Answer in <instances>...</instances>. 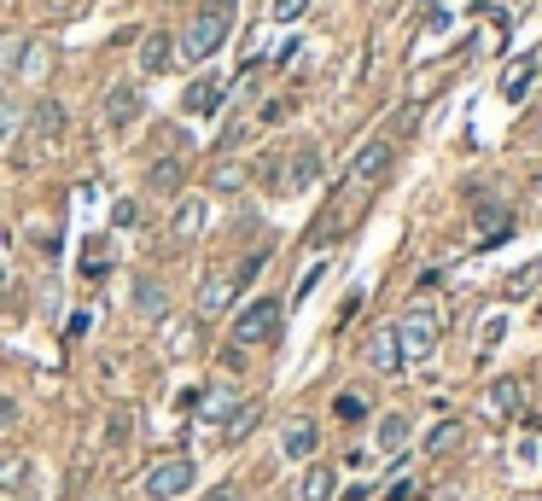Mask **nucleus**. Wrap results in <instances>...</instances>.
<instances>
[{
	"label": "nucleus",
	"instance_id": "obj_1",
	"mask_svg": "<svg viewBox=\"0 0 542 501\" xmlns=\"http://www.w3.org/2000/svg\"><path fill=\"white\" fill-rule=\"evenodd\" d=\"M234 6L239 0H199V12L187 18V35H181V59H187V65H204V59L228 41V30H234Z\"/></svg>",
	"mask_w": 542,
	"mask_h": 501
},
{
	"label": "nucleus",
	"instance_id": "obj_2",
	"mask_svg": "<svg viewBox=\"0 0 542 501\" xmlns=\"http://www.w3.org/2000/svg\"><path fill=\"white\" fill-rule=\"evenodd\" d=\"M438 338H443V321H438V309H426V303H414L403 321H397V344H403V362H426V356L438 350Z\"/></svg>",
	"mask_w": 542,
	"mask_h": 501
},
{
	"label": "nucleus",
	"instance_id": "obj_3",
	"mask_svg": "<svg viewBox=\"0 0 542 501\" xmlns=\"http://www.w3.org/2000/svg\"><path fill=\"white\" fill-rule=\"evenodd\" d=\"M391 140H368L356 158H350V175H344V199H362V193H373L385 175H391Z\"/></svg>",
	"mask_w": 542,
	"mask_h": 501
},
{
	"label": "nucleus",
	"instance_id": "obj_4",
	"mask_svg": "<svg viewBox=\"0 0 542 501\" xmlns=\"http://www.w3.org/2000/svg\"><path fill=\"white\" fill-rule=\"evenodd\" d=\"M193 478H199L193 455H170V461H158V467L146 472V496H152V501H175V496L193 490Z\"/></svg>",
	"mask_w": 542,
	"mask_h": 501
},
{
	"label": "nucleus",
	"instance_id": "obj_5",
	"mask_svg": "<svg viewBox=\"0 0 542 501\" xmlns=\"http://www.w3.org/2000/svg\"><path fill=\"white\" fill-rule=\"evenodd\" d=\"M280 327V298H257L234 315V344H269Z\"/></svg>",
	"mask_w": 542,
	"mask_h": 501
},
{
	"label": "nucleus",
	"instance_id": "obj_6",
	"mask_svg": "<svg viewBox=\"0 0 542 501\" xmlns=\"http://www.w3.org/2000/svg\"><path fill=\"white\" fill-rule=\"evenodd\" d=\"M473 222H478V245H502V239L513 234V204L478 199L473 204Z\"/></svg>",
	"mask_w": 542,
	"mask_h": 501
},
{
	"label": "nucleus",
	"instance_id": "obj_7",
	"mask_svg": "<svg viewBox=\"0 0 542 501\" xmlns=\"http://www.w3.org/2000/svg\"><path fill=\"white\" fill-rule=\"evenodd\" d=\"M484 414H490V420H519V414H525V385H519V379H496V385L484 391Z\"/></svg>",
	"mask_w": 542,
	"mask_h": 501
},
{
	"label": "nucleus",
	"instance_id": "obj_8",
	"mask_svg": "<svg viewBox=\"0 0 542 501\" xmlns=\"http://www.w3.org/2000/svg\"><path fill=\"white\" fill-rule=\"evenodd\" d=\"M59 134H65V105L41 100L30 111V146H59Z\"/></svg>",
	"mask_w": 542,
	"mask_h": 501
},
{
	"label": "nucleus",
	"instance_id": "obj_9",
	"mask_svg": "<svg viewBox=\"0 0 542 501\" xmlns=\"http://www.w3.org/2000/svg\"><path fill=\"white\" fill-rule=\"evenodd\" d=\"M368 368H373V373H397V368H403V344H397V327H373V338H368Z\"/></svg>",
	"mask_w": 542,
	"mask_h": 501
},
{
	"label": "nucleus",
	"instance_id": "obj_10",
	"mask_svg": "<svg viewBox=\"0 0 542 501\" xmlns=\"http://www.w3.org/2000/svg\"><path fill=\"white\" fill-rule=\"evenodd\" d=\"M234 303V274H222V268H210L199 280V315H222Z\"/></svg>",
	"mask_w": 542,
	"mask_h": 501
},
{
	"label": "nucleus",
	"instance_id": "obj_11",
	"mask_svg": "<svg viewBox=\"0 0 542 501\" xmlns=\"http://www.w3.org/2000/svg\"><path fill=\"white\" fill-rule=\"evenodd\" d=\"M315 443H321V426L298 414V420L286 426V437H280V455H286V461H309V455H315Z\"/></svg>",
	"mask_w": 542,
	"mask_h": 501
},
{
	"label": "nucleus",
	"instance_id": "obj_12",
	"mask_svg": "<svg viewBox=\"0 0 542 501\" xmlns=\"http://www.w3.org/2000/svg\"><path fill=\"white\" fill-rule=\"evenodd\" d=\"M315 175H321V152H315V146H298V152H292V169L280 175V187H286V193H304V187H315Z\"/></svg>",
	"mask_w": 542,
	"mask_h": 501
},
{
	"label": "nucleus",
	"instance_id": "obj_13",
	"mask_svg": "<svg viewBox=\"0 0 542 501\" xmlns=\"http://www.w3.org/2000/svg\"><path fill=\"white\" fill-rule=\"evenodd\" d=\"M146 187H152L158 199H175V193L187 187V164H181V158H158V164L146 169Z\"/></svg>",
	"mask_w": 542,
	"mask_h": 501
},
{
	"label": "nucleus",
	"instance_id": "obj_14",
	"mask_svg": "<svg viewBox=\"0 0 542 501\" xmlns=\"http://www.w3.org/2000/svg\"><path fill=\"white\" fill-rule=\"evenodd\" d=\"M135 117H140V94L129 82H117V88L105 94V123H111V129H129Z\"/></svg>",
	"mask_w": 542,
	"mask_h": 501
},
{
	"label": "nucleus",
	"instance_id": "obj_15",
	"mask_svg": "<svg viewBox=\"0 0 542 501\" xmlns=\"http://www.w3.org/2000/svg\"><path fill=\"white\" fill-rule=\"evenodd\" d=\"M135 315L140 321H164L170 315V292L158 280H135Z\"/></svg>",
	"mask_w": 542,
	"mask_h": 501
},
{
	"label": "nucleus",
	"instance_id": "obj_16",
	"mask_svg": "<svg viewBox=\"0 0 542 501\" xmlns=\"http://www.w3.org/2000/svg\"><path fill=\"white\" fill-rule=\"evenodd\" d=\"M222 94H228V88H222V82H216V76H199V82H193V88H187V94H181V105H187V111H193V117H210V111H216V105H222Z\"/></svg>",
	"mask_w": 542,
	"mask_h": 501
},
{
	"label": "nucleus",
	"instance_id": "obj_17",
	"mask_svg": "<svg viewBox=\"0 0 542 501\" xmlns=\"http://www.w3.org/2000/svg\"><path fill=\"white\" fill-rule=\"evenodd\" d=\"M199 228H204V204L199 199H181V204H175V216H170V245H187Z\"/></svg>",
	"mask_w": 542,
	"mask_h": 501
},
{
	"label": "nucleus",
	"instance_id": "obj_18",
	"mask_svg": "<svg viewBox=\"0 0 542 501\" xmlns=\"http://www.w3.org/2000/svg\"><path fill=\"white\" fill-rule=\"evenodd\" d=\"M408 437H414L408 414H385V420H379V432H373V443H379L385 455H403V449H408Z\"/></svg>",
	"mask_w": 542,
	"mask_h": 501
},
{
	"label": "nucleus",
	"instance_id": "obj_19",
	"mask_svg": "<svg viewBox=\"0 0 542 501\" xmlns=\"http://www.w3.org/2000/svg\"><path fill=\"white\" fill-rule=\"evenodd\" d=\"M170 59H175V41L164 30H152L146 41H140V70H152V76H158V70H170Z\"/></svg>",
	"mask_w": 542,
	"mask_h": 501
},
{
	"label": "nucleus",
	"instance_id": "obj_20",
	"mask_svg": "<svg viewBox=\"0 0 542 501\" xmlns=\"http://www.w3.org/2000/svg\"><path fill=\"white\" fill-rule=\"evenodd\" d=\"M531 76H537V59H531V53H525V59H513V65L502 70V94L519 105L525 94H531Z\"/></svg>",
	"mask_w": 542,
	"mask_h": 501
},
{
	"label": "nucleus",
	"instance_id": "obj_21",
	"mask_svg": "<svg viewBox=\"0 0 542 501\" xmlns=\"http://www.w3.org/2000/svg\"><path fill=\"white\" fill-rule=\"evenodd\" d=\"M257 420H263V402H239L234 414H228V426H222V437H228V443H245V437L257 432Z\"/></svg>",
	"mask_w": 542,
	"mask_h": 501
},
{
	"label": "nucleus",
	"instance_id": "obj_22",
	"mask_svg": "<svg viewBox=\"0 0 542 501\" xmlns=\"http://www.w3.org/2000/svg\"><path fill=\"white\" fill-rule=\"evenodd\" d=\"M339 496V472L333 467H309L304 472V501H333Z\"/></svg>",
	"mask_w": 542,
	"mask_h": 501
},
{
	"label": "nucleus",
	"instance_id": "obj_23",
	"mask_svg": "<svg viewBox=\"0 0 542 501\" xmlns=\"http://www.w3.org/2000/svg\"><path fill=\"white\" fill-rule=\"evenodd\" d=\"M105 268H111V239H88V245H82V274H88V280H105Z\"/></svg>",
	"mask_w": 542,
	"mask_h": 501
},
{
	"label": "nucleus",
	"instance_id": "obj_24",
	"mask_svg": "<svg viewBox=\"0 0 542 501\" xmlns=\"http://www.w3.org/2000/svg\"><path fill=\"white\" fill-rule=\"evenodd\" d=\"M461 432H467V426H461V420H438V426H432V432H426V455H449V449H455V443H461Z\"/></svg>",
	"mask_w": 542,
	"mask_h": 501
},
{
	"label": "nucleus",
	"instance_id": "obj_25",
	"mask_svg": "<svg viewBox=\"0 0 542 501\" xmlns=\"http://www.w3.org/2000/svg\"><path fill=\"white\" fill-rule=\"evenodd\" d=\"M542 286V257H531L525 268H513V280H508V298H531Z\"/></svg>",
	"mask_w": 542,
	"mask_h": 501
},
{
	"label": "nucleus",
	"instance_id": "obj_26",
	"mask_svg": "<svg viewBox=\"0 0 542 501\" xmlns=\"http://www.w3.org/2000/svg\"><path fill=\"white\" fill-rule=\"evenodd\" d=\"M199 408H204V420H216V426H228V414H234V391H228V385H216V391H210V397H204Z\"/></svg>",
	"mask_w": 542,
	"mask_h": 501
},
{
	"label": "nucleus",
	"instance_id": "obj_27",
	"mask_svg": "<svg viewBox=\"0 0 542 501\" xmlns=\"http://www.w3.org/2000/svg\"><path fill=\"white\" fill-rule=\"evenodd\" d=\"M24 47H30L24 35H0V76H12V70L24 65Z\"/></svg>",
	"mask_w": 542,
	"mask_h": 501
},
{
	"label": "nucleus",
	"instance_id": "obj_28",
	"mask_svg": "<svg viewBox=\"0 0 542 501\" xmlns=\"http://www.w3.org/2000/svg\"><path fill=\"white\" fill-rule=\"evenodd\" d=\"M210 187H216V193H239V187H245V169H239V164H216V169H210Z\"/></svg>",
	"mask_w": 542,
	"mask_h": 501
},
{
	"label": "nucleus",
	"instance_id": "obj_29",
	"mask_svg": "<svg viewBox=\"0 0 542 501\" xmlns=\"http://www.w3.org/2000/svg\"><path fill=\"white\" fill-rule=\"evenodd\" d=\"M30 484V461H6L0 467V490H24Z\"/></svg>",
	"mask_w": 542,
	"mask_h": 501
},
{
	"label": "nucleus",
	"instance_id": "obj_30",
	"mask_svg": "<svg viewBox=\"0 0 542 501\" xmlns=\"http://www.w3.org/2000/svg\"><path fill=\"white\" fill-rule=\"evenodd\" d=\"M111 222H117V228H135V222H140V204H135V199H117Z\"/></svg>",
	"mask_w": 542,
	"mask_h": 501
},
{
	"label": "nucleus",
	"instance_id": "obj_31",
	"mask_svg": "<svg viewBox=\"0 0 542 501\" xmlns=\"http://www.w3.org/2000/svg\"><path fill=\"white\" fill-rule=\"evenodd\" d=\"M309 12V0H274V18H280V24H292V18H304Z\"/></svg>",
	"mask_w": 542,
	"mask_h": 501
},
{
	"label": "nucleus",
	"instance_id": "obj_32",
	"mask_svg": "<svg viewBox=\"0 0 542 501\" xmlns=\"http://www.w3.org/2000/svg\"><path fill=\"white\" fill-rule=\"evenodd\" d=\"M41 65H47V53H41V47H24V65L18 70H24V76H41Z\"/></svg>",
	"mask_w": 542,
	"mask_h": 501
},
{
	"label": "nucleus",
	"instance_id": "obj_33",
	"mask_svg": "<svg viewBox=\"0 0 542 501\" xmlns=\"http://www.w3.org/2000/svg\"><path fill=\"white\" fill-rule=\"evenodd\" d=\"M368 408H362V397H339V420H362Z\"/></svg>",
	"mask_w": 542,
	"mask_h": 501
},
{
	"label": "nucleus",
	"instance_id": "obj_34",
	"mask_svg": "<svg viewBox=\"0 0 542 501\" xmlns=\"http://www.w3.org/2000/svg\"><path fill=\"white\" fill-rule=\"evenodd\" d=\"M204 501H245V490H239V484H216Z\"/></svg>",
	"mask_w": 542,
	"mask_h": 501
},
{
	"label": "nucleus",
	"instance_id": "obj_35",
	"mask_svg": "<svg viewBox=\"0 0 542 501\" xmlns=\"http://www.w3.org/2000/svg\"><path fill=\"white\" fill-rule=\"evenodd\" d=\"M315 286H321V268H309L304 280H298V298H292V303H304V298H309V292H315Z\"/></svg>",
	"mask_w": 542,
	"mask_h": 501
},
{
	"label": "nucleus",
	"instance_id": "obj_36",
	"mask_svg": "<svg viewBox=\"0 0 542 501\" xmlns=\"http://www.w3.org/2000/svg\"><path fill=\"white\" fill-rule=\"evenodd\" d=\"M105 437H111V443H123V437H129V414H111V432H105Z\"/></svg>",
	"mask_w": 542,
	"mask_h": 501
},
{
	"label": "nucleus",
	"instance_id": "obj_37",
	"mask_svg": "<svg viewBox=\"0 0 542 501\" xmlns=\"http://www.w3.org/2000/svg\"><path fill=\"white\" fill-rule=\"evenodd\" d=\"M12 420H18V402H12V397H0V432H6Z\"/></svg>",
	"mask_w": 542,
	"mask_h": 501
},
{
	"label": "nucleus",
	"instance_id": "obj_38",
	"mask_svg": "<svg viewBox=\"0 0 542 501\" xmlns=\"http://www.w3.org/2000/svg\"><path fill=\"white\" fill-rule=\"evenodd\" d=\"M6 286H12V274H6V257H0V298H6Z\"/></svg>",
	"mask_w": 542,
	"mask_h": 501
},
{
	"label": "nucleus",
	"instance_id": "obj_39",
	"mask_svg": "<svg viewBox=\"0 0 542 501\" xmlns=\"http://www.w3.org/2000/svg\"><path fill=\"white\" fill-rule=\"evenodd\" d=\"M531 199H537V222H542V175H537V187H531Z\"/></svg>",
	"mask_w": 542,
	"mask_h": 501
},
{
	"label": "nucleus",
	"instance_id": "obj_40",
	"mask_svg": "<svg viewBox=\"0 0 542 501\" xmlns=\"http://www.w3.org/2000/svg\"><path fill=\"white\" fill-rule=\"evenodd\" d=\"M0 140H6V117H0Z\"/></svg>",
	"mask_w": 542,
	"mask_h": 501
}]
</instances>
